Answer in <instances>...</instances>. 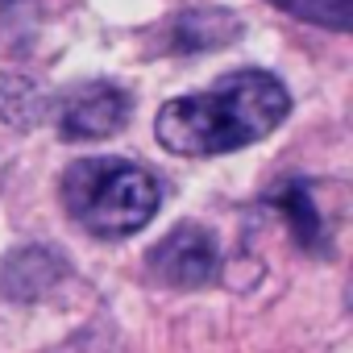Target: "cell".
<instances>
[{
    "label": "cell",
    "instance_id": "obj_1",
    "mask_svg": "<svg viewBox=\"0 0 353 353\" xmlns=\"http://www.w3.org/2000/svg\"><path fill=\"white\" fill-rule=\"evenodd\" d=\"M287 112L291 96L270 71H233L204 92L166 100L154 133L170 154L208 158L262 141L283 125Z\"/></svg>",
    "mask_w": 353,
    "mask_h": 353
},
{
    "label": "cell",
    "instance_id": "obj_2",
    "mask_svg": "<svg viewBox=\"0 0 353 353\" xmlns=\"http://www.w3.org/2000/svg\"><path fill=\"white\" fill-rule=\"evenodd\" d=\"M154 174L125 158H79L63 174V204L92 237L117 241L145 229L158 212Z\"/></svg>",
    "mask_w": 353,
    "mask_h": 353
},
{
    "label": "cell",
    "instance_id": "obj_3",
    "mask_svg": "<svg viewBox=\"0 0 353 353\" xmlns=\"http://www.w3.org/2000/svg\"><path fill=\"white\" fill-rule=\"evenodd\" d=\"M150 270L162 283H170V287L196 291V287H208L221 274V250H216V241H212L208 229H200V225H174L150 250Z\"/></svg>",
    "mask_w": 353,
    "mask_h": 353
},
{
    "label": "cell",
    "instance_id": "obj_4",
    "mask_svg": "<svg viewBox=\"0 0 353 353\" xmlns=\"http://www.w3.org/2000/svg\"><path fill=\"white\" fill-rule=\"evenodd\" d=\"M129 112H133V100L117 83H88L59 104V133L67 141L112 137L129 121Z\"/></svg>",
    "mask_w": 353,
    "mask_h": 353
},
{
    "label": "cell",
    "instance_id": "obj_5",
    "mask_svg": "<svg viewBox=\"0 0 353 353\" xmlns=\"http://www.w3.org/2000/svg\"><path fill=\"white\" fill-rule=\"evenodd\" d=\"M233 34H237V21L229 13L200 9V13L179 17V21L166 30V50H208V46L229 42Z\"/></svg>",
    "mask_w": 353,
    "mask_h": 353
},
{
    "label": "cell",
    "instance_id": "obj_6",
    "mask_svg": "<svg viewBox=\"0 0 353 353\" xmlns=\"http://www.w3.org/2000/svg\"><path fill=\"white\" fill-rule=\"evenodd\" d=\"M279 208H283V216L291 221L299 245H307L312 254H320V250H324V221H320L312 196L303 192V183H287V188L279 192Z\"/></svg>",
    "mask_w": 353,
    "mask_h": 353
},
{
    "label": "cell",
    "instance_id": "obj_7",
    "mask_svg": "<svg viewBox=\"0 0 353 353\" xmlns=\"http://www.w3.org/2000/svg\"><path fill=\"white\" fill-rule=\"evenodd\" d=\"M270 5L291 13V17H299V21L336 30V34H345L353 26V0H270Z\"/></svg>",
    "mask_w": 353,
    "mask_h": 353
},
{
    "label": "cell",
    "instance_id": "obj_8",
    "mask_svg": "<svg viewBox=\"0 0 353 353\" xmlns=\"http://www.w3.org/2000/svg\"><path fill=\"white\" fill-rule=\"evenodd\" d=\"M59 274H63V262H59V258H50L46 250H26V254L9 258L5 274H0V287L13 291L21 279H38V291L46 295V287H50V283H59Z\"/></svg>",
    "mask_w": 353,
    "mask_h": 353
}]
</instances>
